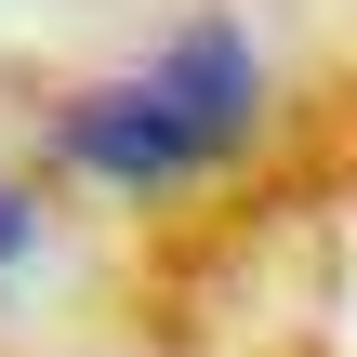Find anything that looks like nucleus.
<instances>
[{
	"instance_id": "obj_1",
	"label": "nucleus",
	"mask_w": 357,
	"mask_h": 357,
	"mask_svg": "<svg viewBox=\"0 0 357 357\" xmlns=\"http://www.w3.org/2000/svg\"><path fill=\"white\" fill-rule=\"evenodd\" d=\"M252 132H265V53L225 13H185L146 66L53 106V159L93 172V185H185V172L238 159Z\"/></svg>"
},
{
	"instance_id": "obj_2",
	"label": "nucleus",
	"mask_w": 357,
	"mask_h": 357,
	"mask_svg": "<svg viewBox=\"0 0 357 357\" xmlns=\"http://www.w3.org/2000/svg\"><path fill=\"white\" fill-rule=\"evenodd\" d=\"M26 252H40V212H26V199H13V185H0V278H13V265H26Z\"/></svg>"
}]
</instances>
